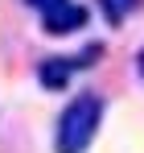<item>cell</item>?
<instances>
[{
  "mask_svg": "<svg viewBox=\"0 0 144 153\" xmlns=\"http://www.w3.org/2000/svg\"><path fill=\"white\" fill-rule=\"evenodd\" d=\"M99 120H103V95L95 91L74 95L54 124V153H87L99 132Z\"/></svg>",
  "mask_w": 144,
  "mask_h": 153,
  "instance_id": "obj_1",
  "label": "cell"
},
{
  "mask_svg": "<svg viewBox=\"0 0 144 153\" xmlns=\"http://www.w3.org/2000/svg\"><path fill=\"white\" fill-rule=\"evenodd\" d=\"M87 8L82 4H74V0H66V4H58L54 13H46L41 17V29H46L49 37H62V33H78V29L87 25Z\"/></svg>",
  "mask_w": 144,
  "mask_h": 153,
  "instance_id": "obj_2",
  "label": "cell"
},
{
  "mask_svg": "<svg viewBox=\"0 0 144 153\" xmlns=\"http://www.w3.org/2000/svg\"><path fill=\"white\" fill-rule=\"evenodd\" d=\"M74 71H82V66H78V58H46V62L37 66V79H41V87H46V91H62V87L70 83Z\"/></svg>",
  "mask_w": 144,
  "mask_h": 153,
  "instance_id": "obj_3",
  "label": "cell"
},
{
  "mask_svg": "<svg viewBox=\"0 0 144 153\" xmlns=\"http://www.w3.org/2000/svg\"><path fill=\"white\" fill-rule=\"evenodd\" d=\"M136 4H140V0H95V8L103 13L107 25H123V21L136 13Z\"/></svg>",
  "mask_w": 144,
  "mask_h": 153,
  "instance_id": "obj_4",
  "label": "cell"
},
{
  "mask_svg": "<svg viewBox=\"0 0 144 153\" xmlns=\"http://www.w3.org/2000/svg\"><path fill=\"white\" fill-rule=\"evenodd\" d=\"M25 4H29L33 13H41V17H46V13H54V8H58V4H66V0H25Z\"/></svg>",
  "mask_w": 144,
  "mask_h": 153,
  "instance_id": "obj_5",
  "label": "cell"
},
{
  "mask_svg": "<svg viewBox=\"0 0 144 153\" xmlns=\"http://www.w3.org/2000/svg\"><path fill=\"white\" fill-rule=\"evenodd\" d=\"M136 75L144 79V46H140V54H136Z\"/></svg>",
  "mask_w": 144,
  "mask_h": 153,
  "instance_id": "obj_6",
  "label": "cell"
}]
</instances>
